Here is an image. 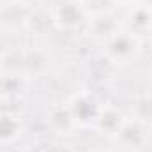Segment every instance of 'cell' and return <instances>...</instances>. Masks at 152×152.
<instances>
[{"instance_id":"cell-1","label":"cell","mask_w":152,"mask_h":152,"mask_svg":"<svg viewBox=\"0 0 152 152\" xmlns=\"http://www.w3.org/2000/svg\"><path fill=\"white\" fill-rule=\"evenodd\" d=\"M115 2H122V4H129V2H133V0H115Z\"/></svg>"}]
</instances>
